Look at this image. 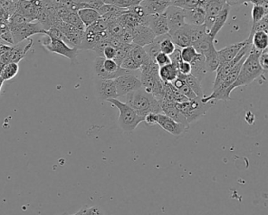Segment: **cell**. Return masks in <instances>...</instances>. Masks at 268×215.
<instances>
[{
    "label": "cell",
    "instance_id": "obj_1",
    "mask_svg": "<svg viewBox=\"0 0 268 215\" xmlns=\"http://www.w3.org/2000/svg\"><path fill=\"white\" fill-rule=\"evenodd\" d=\"M262 51H257L252 47L245 59L242 68L235 82L227 89V95L230 96L232 91L241 86H248L255 80L264 75V70L259 63V56Z\"/></svg>",
    "mask_w": 268,
    "mask_h": 215
},
{
    "label": "cell",
    "instance_id": "obj_2",
    "mask_svg": "<svg viewBox=\"0 0 268 215\" xmlns=\"http://www.w3.org/2000/svg\"><path fill=\"white\" fill-rule=\"evenodd\" d=\"M126 104L143 117H146L148 114L162 113L158 100L143 87L126 95Z\"/></svg>",
    "mask_w": 268,
    "mask_h": 215
},
{
    "label": "cell",
    "instance_id": "obj_3",
    "mask_svg": "<svg viewBox=\"0 0 268 215\" xmlns=\"http://www.w3.org/2000/svg\"><path fill=\"white\" fill-rule=\"evenodd\" d=\"M159 69L160 66L153 61L149 65H142L139 69L142 87L158 101L162 99L164 87V82L159 75Z\"/></svg>",
    "mask_w": 268,
    "mask_h": 215
},
{
    "label": "cell",
    "instance_id": "obj_4",
    "mask_svg": "<svg viewBox=\"0 0 268 215\" xmlns=\"http://www.w3.org/2000/svg\"><path fill=\"white\" fill-rule=\"evenodd\" d=\"M106 101L115 106L120 111L118 122L120 128L124 132H131L134 131L141 122H144L145 117L139 115L126 103H123L117 99H109Z\"/></svg>",
    "mask_w": 268,
    "mask_h": 215
},
{
    "label": "cell",
    "instance_id": "obj_5",
    "mask_svg": "<svg viewBox=\"0 0 268 215\" xmlns=\"http://www.w3.org/2000/svg\"><path fill=\"white\" fill-rule=\"evenodd\" d=\"M175 105L190 125L206 114V112L211 106V102L204 103L201 100V98L197 97L193 100L176 103Z\"/></svg>",
    "mask_w": 268,
    "mask_h": 215
},
{
    "label": "cell",
    "instance_id": "obj_6",
    "mask_svg": "<svg viewBox=\"0 0 268 215\" xmlns=\"http://www.w3.org/2000/svg\"><path fill=\"white\" fill-rule=\"evenodd\" d=\"M94 69L98 78L102 79H116L120 76L132 72L122 69L114 59H105L101 56L95 59Z\"/></svg>",
    "mask_w": 268,
    "mask_h": 215
},
{
    "label": "cell",
    "instance_id": "obj_7",
    "mask_svg": "<svg viewBox=\"0 0 268 215\" xmlns=\"http://www.w3.org/2000/svg\"><path fill=\"white\" fill-rule=\"evenodd\" d=\"M44 35L45 37L41 39V44L46 50L51 53L62 55L64 57L71 60L72 63L77 61L79 49L70 47L65 41L61 40Z\"/></svg>",
    "mask_w": 268,
    "mask_h": 215
},
{
    "label": "cell",
    "instance_id": "obj_8",
    "mask_svg": "<svg viewBox=\"0 0 268 215\" xmlns=\"http://www.w3.org/2000/svg\"><path fill=\"white\" fill-rule=\"evenodd\" d=\"M12 33L14 44L29 38L33 35L44 34L45 29L40 22H25L16 25H9Z\"/></svg>",
    "mask_w": 268,
    "mask_h": 215
},
{
    "label": "cell",
    "instance_id": "obj_9",
    "mask_svg": "<svg viewBox=\"0 0 268 215\" xmlns=\"http://www.w3.org/2000/svg\"><path fill=\"white\" fill-rule=\"evenodd\" d=\"M118 97L126 96L132 91L142 87V82L134 73H128L114 79Z\"/></svg>",
    "mask_w": 268,
    "mask_h": 215
},
{
    "label": "cell",
    "instance_id": "obj_10",
    "mask_svg": "<svg viewBox=\"0 0 268 215\" xmlns=\"http://www.w3.org/2000/svg\"><path fill=\"white\" fill-rule=\"evenodd\" d=\"M165 15L169 25V35L175 33V31L180 29L186 24L185 10L180 7L171 5L165 10Z\"/></svg>",
    "mask_w": 268,
    "mask_h": 215
},
{
    "label": "cell",
    "instance_id": "obj_11",
    "mask_svg": "<svg viewBox=\"0 0 268 215\" xmlns=\"http://www.w3.org/2000/svg\"><path fill=\"white\" fill-rule=\"evenodd\" d=\"M132 43L144 47L154 41L156 36L146 24H139L132 29Z\"/></svg>",
    "mask_w": 268,
    "mask_h": 215
},
{
    "label": "cell",
    "instance_id": "obj_12",
    "mask_svg": "<svg viewBox=\"0 0 268 215\" xmlns=\"http://www.w3.org/2000/svg\"><path fill=\"white\" fill-rule=\"evenodd\" d=\"M156 124L161 126L167 132L176 136H180L188 129L187 126L175 122L163 113L156 114Z\"/></svg>",
    "mask_w": 268,
    "mask_h": 215
},
{
    "label": "cell",
    "instance_id": "obj_13",
    "mask_svg": "<svg viewBox=\"0 0 268 215\" xmlns=\"http://www.w3.org/2000/svg\"><path fill=\"white\" fill-rule=\"evenodd\" d=\"M146 25L152 29L156 37L169 33V25L165 11L158 15H147Z\"/></svg>",
    "mask_w": 268,
    "mask_h": 215
},
{
    "label": "cell",
    "instance_id": "obj_14",
    "mask_svg": "<svg viewBox=\"0 0 268 215\" xmlns=\"http://www.w3.org/2000/svg\"><path fill=\"white\" fill-rule=\"evenodd\" d=\"M97 95L102 100L117 99V91L114 79L99 78L97 83Z\"/></svg>",
    "mask_w": 268,
    "mask_h": 215
},
{
    "label": "cell",
    "instance_id": "obj_15",
    "mask_svg": "<svg viewBox=\"0 0 268 215\" xmlns=\"http://www.w3.org/2000/svg\"><path fill=\"white\" fill-rule=\"evenodd\" d=\"M163 114L168 116L169 118L174 120L175 122H179L181 124L184 125L189 128V123L187 122L185 117L179 111V109L176 108V102L167 101V100H160Z\"/></svg>",
    "mask_w": 268,
    "mask_h": 215
},
{
    "label": "cell",
    "instance_id": "obj_16",
    "mask_svg": "<svg viewBox=\"0 0 268 215\" xmlns=\"http://www.w3.org/2000/svg\"><path fill=\"white\" fill-rule=\"evenodd\" d=\"M33 46V40L29 38L11 46L10 49V63H19L24 59L27 53L30 51Z\"/></svg>",
    "mask_w": 268,
    "mask_h": 215
},
{
    "label": "cell",
    "instance_id": "obj_17",
    "mask_svg": "<svg viewBox=\"0 0 268 215\" xmlns=\"http://www.w3.org/2000/svg\"><path fill=\"white\" fill-rule=\"evenodd\" d=\"M171 5L172 2L163 0H143L140 2V6L147 15L162 14Z\"/></svg>",
    "mask_w": 268,
    "mask_h": 215
},
{
    "label": "cell",
    "instance_id": "obj_18",
    "mask_svg": "<svg viewBox=\"0 0 268 215\" xmlns=\"http://www.w3.org/2000/svg\"><path fill=\"white\" fill-rule=\"evenodd\" d=\"M247 41H248V39L238 42V43H234V44L230 45L228 47H225L224 48L217 51L220 63H226V62H229L232 59H234L238 55L240 50L247 43Z\"/></svg>",
    "mask_w": 268,
    "mask_h": 215
},
{
    "label": "cell",
    "instance_id": "obj_19",
    "mask_svg": "<svg viewBox=\"0 0 268 215\" xmlns=\"http://www.w3.org/2000/svg\"><path fill=\"white\" fill-rule=\"evenodd\" d=\"M206 14L203 6H199L191 10H185L186 24L203 25Z\"/></svg>",
    "mask_w": 268,
    "mask_h": 215
},
{
    "label": "cell",
    "instance_id": "obj_20",
    "mask_svg": "<svg viewBox=\"0 0 268 215\" xmlns=\"http://www.w3.org/2000/svg\"><path fill=\"white\" fill-rule=\"evenodd\" d=\"M190 64L191 65V74L201 82L208 72L205 56L198 53V55Z\"/></svg>",
    "mask_w": 268,
    "mask_h": 215
},
{
    "label": "cell",
    "instance_id": "obj_21",
    "mask_svg": "<svg viewBox=\"0 0 268 215\" xmlns=\"http://www.w3.org/2000/svg\"><path fill=\"white\" fill-rule=\"evenodd\" d=\"M230 8V6H228V4H226L223 10L219 12V15L215 17L213 25L211 27L209 33H208V34L210 35V37L215 39L216 35L219 33V31L224 28L226 22H227V21H228Z\"/></svg>",
    "mask_w": 268,
    "mask_h": 215
},
{
    "label": "cell",
    "instance_id": "obj_22",
    "mask_svg": "<svg viewBox=\"0 0 268 215\" xmlns=\"http://www.w3.org/2000/svg\"><path fill=\"white\" fill-rule=\"evenodd\" d=\"M170 36L175 46L180 47V48H183V47H188V46L192 45L191 37H190L189 33L186 29L185 24Z\"/></svg>",
    "mask_w": 268,
    "mask_h": 215
},
{
    "label": "cell",
    "instance_id": "obj_23",
    "mask_svg": "<svg viewBox=\"0 0 268 215\" xmlns=\"http://www.w3.org/2000/svg\"><path fill=\"white\" fill-rule=\"evenodd\" d=\"M129 55L132 56V59H134V61L137 62L141 65V67L142 65H149L151 62H153L152 59L149 56L144 47L134 44V43H133V46L131 49Z\"/></svg>",
    "mask_w": 268,
    "mask_h": 215
},
{
    "label": "cell",
    "instance_id": "obj_24",
    "mask_svg": "<svg viewBox=\"0 0 268 215\" xmlns=\"http://www.w3.org/2000/svg\"><path fill=\"white\" fill-rule=\"evenodd\" d=\"M77 13L85 28L91 26L94 23H96L98 19H101V15H100L99 13L95 9H79Z\"/></svg>",
    "mask_w": 268,
    "mask_h": 215
},
{
    "label": "cell",
    "instance_id": "obj_25",
    "mask_svg": "<svg viewBox=\"0 0 268 215\" xmlns=\"http://www.w3.org/2000/svg\"><path fill=\"white\" fill-rule=\"evenodd\" d=\"M214 40L215 39L210 37V35L206 33L200 40L193 43L192 46L194 47L197 53H199L202 55H205L212 47H215Z\"/></svg>",
    "mask_w": 268,
    "mask_h": 215
},
{
    "label": "cell",
    "instance_id": "obj_26",
    "mask_svg": "<svg viewBox=\"0 0 268 215\" xmlns=\"http://www.w3.org/2000/svg\"><path fill=\"white\" fill-rule=\"evenodd\" d=\"M178 74H179L178 66L172 63L160 67L159 69V75L163 82L172 83L176 79Z\"/></svg>",
    "mask_w": 268,
    "mask_h": 215
},
{
    "label": "cell",
    "instance_id": "obj_27",
    "mask_svg": "<svg viewBox=\"0 0 268 215\" xmlns=\"http://www.w3.org/2000/svg\"><path fill=\"white\" fill-rule=\"evenodd\" d=\"M177 77L182 78L189 86L191 89L193 90V92L197 95V97L203 98L205 96L203 88L201 86V81L196 78L191 73H190L188 75H182V74L179 73Z\"/></svg>",
    "mask_w": 268,
    "mask_h": 215
},
{
    "label": "cell",
    "instance_id": "obj_28",
    "mask_svg": "<svg viewBox=\"0 0 268 215\" xmlns=\"http://www.w3.org/2000/svg\"><path fill=\"white\" fill-rule=\"evenodd\" d=\"M250 37H252V47H254L256 50L263 51L265 49H268V33L264 32V31H259V32H256V33H253Z\"/></svg>",
    "mask_w": 268,
    "mask_h": 215
},
{
    "label": "cell",
    "instance_id": "obj_29",
    "mask_svg": "<svg viewBox=\"0 0 268 215\" xmlns=\"http://www.w3.org/2000/svg\"><path fill=\"white\" fill-rule=\"evenodd\" d=\"M205 59V63L207 66L208 72H215L218 67L220 65L218 51L215 47H212L206 55H204Z\"/></svg>",
    "mask_w": 268,
    "mask_h": 215
},
{
    "label": "cell",
    "instance_id": "obj_30",
    "mask_svg": "<svg viewBox=\"0 0 268 215\" xmlns=\"http://www.w3.org/2000/svg\"><path fill=\"white\" fill-rule=\"evenodd\" d=\"M185 27L189 33L192 44L207 33L204 24L203 25H192V24H185Z\"/></svg>",
    "mask_w": 268,
    "mask_h": 215
},
{
    "label": "cell",
    "instance_id": "obj_31",
    "mask_svg": "<svg viewBox=\"0 0 268 215\" xmlns=\"http://www.w3.org/2000/svg\"><path fill=\"white\" fill-rule=\"evenodd\" d=\"M172 83L188 100H193V99L197 97V95L193 92V90L191 89L189 86L180 77H177L176 79Z\"/></svg>",
    "mask_w": 268,
    "mask_h": 215
},
{
    "label": "cell",
    "instance_id": "obj_32",
    "mask_svg": "<svg viewBox=\"0 0 268 215\" xmlns=\"http://www.w3.org/2000/svg\"><path fill=\"white\" fill-rule=\"evenodd\" d=\"M127 30H128V29H126V28L118 21V19L108 24L107 31L109 34L111 35L113 37H117V38L120 39V40L122 38V37L125 34Z\"/></svg>",
    "mask_w": 268,
    "mask_h": 215
},
{
    "label": "cell",
    "instance_id": "obj_33",
    "mask_svg": "<svg viewBox=\"0 0 268 215\" xmlns=\"http://www.w3.org/2000/svg\"><path fill=\"white\" fill-rule=\"evenodd\" d=\"M19 72V65L17 63H7L5 65L4 68L2 69L1 77L4 81H10L14 77H16Z\"/></svg>",
    "mask_w": 268,
    "mask_h": 215
},
{
    "label": "cell",
    "instance_id": "obj_34",
    "mask_svg": "<svg viewBox=\"0 0 268 215\" xmlns=\"http://www.w3.org/2000/svg\"><path fill=\"white\" fill-rule=\"evenodd\" d=\"M61 20L65 22L68 23V24H71L73 26L77 28V29H80V30H85V26L84 24L82 22L81 19L79 18V15L77 12L75 11H71L69 14L64 16Z\"/></svg>",
    "mask_w": 268,
    "mask_h": 215
},
{
    "label": "cell",
    "instance_id": "obj_35",
    "mask_svg": "<svg viewBox=\"0 0 268 215\" xmlns=\"http://www.w3.org/2000/svg\"><path fill=\"white\" fill-rule=\"evenodd\" d=\"M161 38H162V35L157 36L152 43L146 45L144 47V49L148 54L149 56L151 58L153 62H155V58H156V55L161 52L160 43H161Z\"/></svg>",
    "mask_w": 268,
    "mask_h": 215
},
{
    "label": "cell",
    "instance_id": "obj_36",
    "mask_svg": "<svg viewBox=\"0 0 268 215\" xmlns=\"http://www.w3.org/2000/svg\"><path fill=\"white\" fill-rule=\"evenodd\" d=\"M160 47H161V52L165 53L169 55L175 51L176 46L172 40V37L169 33L162 35Z\"/></svg>",
    "mask_w": 268,
    "mask_h": 215
},
{
    "label": "cell",
    "instance_id": "obj_37",
    "mask_svg": "<svg viewBox=\"0 0 268 215\" xmlns=\"http://www.w3.org/2000/svg\"><path fill=\"white\" fill-rule=\"evenodd\" d=\"M106 4H111L120 8L128 9L132 6L140 4L143 0H102Z\"/></svg>",
    "mask_w": 268,
    "mask_h": 215
},
{
    "label": "cell",
    "instance_id": "obj_38",
    "mask_svg": "<svg viewBox=\"0 0 268 215\" xmlns=\"http://www.w3.org/2000/svg\"><path fill=\"white\" fill-rule=\"evenodd\" d=\"M132 46H133V43H124L121 47L116 49V56L114 58V60L117 63L119 66H120L122 62L124 61V59L128 56Z\"/></svg>",
    "mask_w": 268,
    "mask_h": 215
},
{
    "label": "cell",
    "instance_id": "obj_39",
    "mask_svg": "<svg viewBox=\"0 0 268 215\" xmlns=\"http://www.w3.org/2000/svg\"><path fill=\"white\" fill-rule=\"evenodd\" d=\"M79 5V9L92 8L99 10L105 3L102 0H73Z\"/></svg>",
    "mask_w": 268,
    "mask_h": 215
},
{
    "label": "cell",
    "instance_id": "obj_40",
    "mask_svg": "<svg viewBox=\"0 0 268 215\" xmlns=\"http://www.w3.org/2000/svg\"><path fill=\"white\" fill-rule=\"evenodd\" d=\"M197 55H198V53L197 52V51L195 50L194 47L192 45L181 49L182 60L187 62V63H191Z\"/></svg>",
    "mask_w": 268,
    "mask_h": 215
},
{
    "label": "cell",
    "instance_id": "obj_41",
    "mask_svg": "<svg viewBox=\"0 0 268 215\" xmlns=\"http://www.w3.org/2000/svg\"><path fill=\"white\" fill-rule=\"evenodd\" d=\"M172 5L180 7L183 10H191L201 6V3L200 0H175Z\"/></svg>",
    "mask_w": 268,
    "mask_h": 215
},
{
    "label": "cell",
    "instance_id": "obj_42",
    "mask_svg": "<svg viewBox=\"0 0 268 215\" xmlns=\"http://www.w3.org/2000/svg\"><path fill=\"white\" fill-rule=\"evenodd\" d=\"M120 67L122 69L133 72L139 70L141 65L137 62L134 61V59H132V56L128 54V56L124 59V61L122 62Z\"/></svg>",
    "mask_w": 268,
    "mask_h": 215
},
{
    "label": "cell",
    "instance_id": "obj_43",
    "mask_svg": "<svg viewBox=\"0 0 268 215\" xmlns=\"http://www.w3.org/2000/svg\"><path fill=\"white\" fill-rule=\"evenodd\" d=\"M268 15H265L262 19H260L258 22H256L252 23V30H251V33L250 36H252L253 33L256 32H259V31H264L268 33Z\"/></svg>",
    "mask_w": 268,
    "mask_h": 215
},
{
    "label": "cell",
    "instance_id": "obj_44",
    "mask_svg": "<svg viewBox=\"0 0 268 215\" xmlns=\"http://www.w3.org/2000/svg\"><path fill=\"white\" fill-rule=\"evenodd\" d=\"M102 214L103 211L97 206H93V207L84 206L79 211L73 215H102Z\"/></svg>",
    "mask_w": 268,
    "mask_h": 215
},
{
    "label": "cell",
    "instance_id": "obj_45",
    "mask_svg": "<svg viewBox=\"0 0 268 215\" xmlns=\"http://www.w3.org/2000/svg\"><path fill=\"white\" fill-rule=\"evenodd\" d=\"M266 15L268 14L265 13L262 6L260 5H253V8L252 10V23L258 22Z\"/></svg>",
    "mask_w": 268,
    "mask_h": 215
},
{
    "label": "cell",
    "instance_id": "obj_46",
    "mask_svg": "<svg viewBox=\"0 0 268 215\" xmlns=\"http://www.w3.org/2000/svg\"><path fill=\"white\" fill-rule=\"evenodd\" d=\"M259 63H260V66L264 70V73H268V49H265L262 52L260 53V56H259Z\"/></svg>",
    "mask_w": 268,
    "mask_h": 215
},
{
    "label": "cell",
    "instance_id": "obj_47",
    "mask_svg": "<svg viewBox=\"0 0 268 215\" xmlns=\"http://www.w3.org/2000/svg\"><path fill=\"white\" fill-rule=\"evenodd\" d=\"M129 12L132 13L133 15L138 17L141 19H146V15L144 9L142 8V6L140 4L136 5V6H132L130 8L128 9Z\"/></svg>",
    "mask_w": 268,
    "mask_h": 215
},
{
    "label": "cell",
    "instance_id": "obj_48",
    "mask_svg": "<svg viewBox=\"0 0 268 215\" xmlns=\"http://www.w3.org/2000/svg\"><path fill=\"white\" fill-rule=\"evenodd\" d=\"M155 63L160 67L164 66V65H168V64L171 63V59L169 55H167L165 53L160 52L155 58Z\"/></svg>",
    "mask_w": 268,
    "mask_h": 215
},
{
    "label": "cell",
    "instance_id": "obj_49",
    "mask_svg": "<svg viewBox=\"0 0 268 215\" xmlns=\"http://www.w3.org/2000/svg\"><path fill=\"white\" fill-rule=\"evenodd\" d=\"M169 58L171 59V63L175 64V65L178 66L179 63L182 60V57H181V49L180 47H175V51H173L171 55H169Z\"/></svg>",
    "mask_w": 268,
    "mask_h": 215
},
{
    "label": "cell",
    "instance_id": "obj_50",
    "mask_svg": "<svg viewBox=\"0 0 268 215\" xmlns=\"http://www.w3.org/2000/svg\"><path fill=\"white\" fill-rule=\"evenodd\" d=\"M178 70H179V73L182 75H188L191 73V64L187 62L181 61L178 65Z\"/></svg>",
    "mask_w": 268,
    "mask_h": 215
},
{
    "label": "cell",
    "instance_id": "obj_51",
    "mask_svg": "<svg viewBox=\"0 0 268 215\" xmlns=\"http://www.w3.org/2000/svg\"><path fill=\"white\" fill-rule=\"evenodd\" d=\"M116 49L112 46L108 45L105 47L103 51V57L105 59H114L116 56Z\"/></svg>",
    "mask_w": 268,
    "mask_h": 215
},
{
    "label": "cell",
    "instance_id": "obj_52",
    "mask_svg": "<svg viewBox=\"0 0 268 215\" xmlns=\"http://www.w3.org/2000/svg\"><path fill=\"white\" fill-rule=\"evenodd\" d=\"M156 114H148L145 117V121L148 125L156 124Z\"/></svg>",
    "mask_w": 268,
    "mask_h": 215
},
{
    "label": "cell",
    "instance_id": "obj_53",
    "mask_svg": "<svg viewBox=\"0 0 268 215\" xmlns=\"http://www.w3.org/2000/svg\"><path fill=\"white\" fill-rule=\"evenodd\" d=\"M226 3L229 6H239L247 2V0H225Z\"/></svg>",
    "mask_w": 268,
    "mask_h": 215
},
{
    "label": "cell",
    "instance_id": "obj_54",
    "mask_svg": "<svg viewBox=\"0 0 268 215\" xmlns=\"http://www.w3.org/2000/svg\"><path fill=\"white\" fill-rule=\"evenodd\" d=\"M264 0H248V2H251L253 5H261Z\"/></svg>",
    "mask_w": 268,
    "mask_h": 215
},
{
    "label": "cell",
    "instance_id": "obj_55",
    "mask_svg": "<svg viewBox=\"0 0 268 215\" xmlns=\"http://www.w3.org/2000/svg\"><path fill=\"white\" fill-rule=\"evenodd\" d=\"M4 82V80L2 79V77L0 76V93H1V90H2V86H3Z\"/></svg>",
    "mask_w": 268,
    "mask_h": 215
},
{
    "label": "cell",
    "instance_id": "obj_56",
    "mask_svg": "<svg viewBox=\"0 0 268 215\" xmlns=\"http://www.w3.org/2000/svg\"><path fill=\"white\" fill-rule=\"evenodd\" d=\"M5 65L6 64H4L2 61H0V76H1V73H2V69L4 68Z\"/></svg>",
    "mask_w": 268,
    "mask_h": 215
},
{
    "label": "cell",
    "instance_id": "obj_57",
    "mask_svg": "<svg viewBox=\"0 0 268 215\" xmlns=\"http://www.w3.org/2000/svg\"><path fill=\"white\" fill-rule=\"evenodd\" d=\"M6 1H12V0H6Z\"/></svg>",
    "mask_w": 268,
    "mask_h": 215
},
{
    "label": "cell",
    "instance_id": "obj_58",
    "mask_svg": "<svg viewBox=\"0 0 268 215\" xmlns=\"http://www.w3.org/2000/svg\"><path fill=\"white\" fill-rule=\"evenodd\" d=\"M247 2H248V0H247Z\"/></svg>",
    "mask_w": 268,
    "mask_h": 215
}]
</instances>
